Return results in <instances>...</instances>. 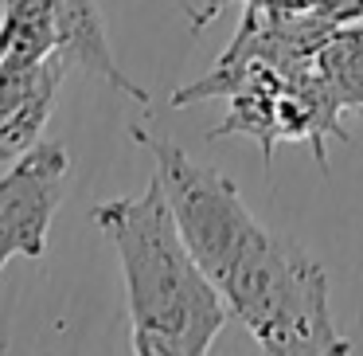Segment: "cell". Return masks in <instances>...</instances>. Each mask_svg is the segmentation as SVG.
<instances>
[{
    "mask_svg": "<svg viewBox=\"0 0 363 356\" xmlns=\"http://www.w3.org/2000/svg\"><path fill=\"white\" fill-rule=\"evenodd\" d=\"M67 67L55 51L40 59H4L0 67V157L12 161L35 141H43V126H48L51 110L59 102Z\"/></svg>",
    "mask_w": 363,
    "mask_h": 356,
    "instance_id": "cell-4",
    "label": "cell"
},
{
    "mask_svg": "<svg viewBox=\"0 0 363 356\" xmlns=\"http://www.w3.org/2000/svg\"><path fill=\"white\" fill-rule=\"evenodd\" d=\"M0 345H4V340H0Z\"/></svg>",
    "mask_w": 363,
    "mask_h": 356,
    "instance_id": "cell-7",
    "label": "cell"
},
{
    "mask_svg": "<svg viewBox=\"0 0 363 356\" xmlns=\"http://www.w3.org/2000/svg\"><path fill=\"white\" fill-rule=\"evenodd\" d=\"M71 184V157L59 141H35L0 173V270L12 259H43L59 204Z\"/></svg>",
    "mask_w": 363,
    "mask_h": 356,
    "instance_id": "cell-3",
    "label": "cell"
},
{
    "mask_svg": "<svg viewBox=\"0 0 363 356\" xmlns=\"http://www.w3.org/2000/svg\"><path fill=\"white\" fill-rule=\"evenodd\" d=\"M129 134L157 161L152 176L164 188L191 259L262 356H352L332 317L328 274L305 247L262 227L238 184L215 165L141 126Z\"/></svg>",
    "mask_w": 363,
    "mask_h": 356,
    "instance_id": "cell-1",
    "label": "cell"
},
{
    "mask_svg": "<svg viewBox=\"0 0 363 356\" xmlns=\"http://www.w3.org/2000/svg\"><path fill=\"white\" fill-rule=\"evenodd\" d=\"M9 48H12V36H9V28L0 24V67H4V59H9Z\"/></svg>",
    "mask_w": 363,
    "mask_h": 356,
    "instance_id": "cell-6",
    "label": "cell"
},
{
    "mask_svg": "<svg viewBox=\"0 0 363 356\" xmlns=\"http://www.w3.org/2000/svg\"><path fill=\"white\" fill-rule=\"evenodd\" d=\"M94 223L121 262L133 356L211 352L230 313L211 278L191 259L157 176L145 192L98 204Z\"/></svg>",
    "mask_w": 363,
    "mask_h": 356,
    "instance_id": "cell-2",
    "label": "cell"
},
{
    "mask_svg": "<svg viewBox=\"0 0 363 356\" xmlns=\"http://www.w3.org/2000/svg\"><path fill=\"white\" fill-rule=\"evenodd\" d=\"M51 51L63 59L67 75L71 71H86L98 75L102 82H110L113 90L129 95L133 102L149 106V90L137 87L125 71L118 67L110 48V36H106V20L98 0H55V16H51Z\"/></svg>",
    "mask_w": 363,
    "mask_h": 356,
    "instance_id": "cell-5",
    "label": "cell"
}]
</instances>
